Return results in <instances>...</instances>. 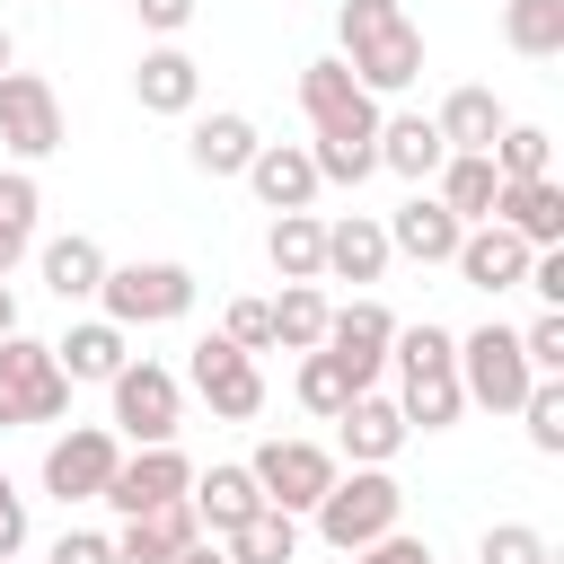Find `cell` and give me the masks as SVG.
<instances>
[{"instance_id":"6da1fadb","label":"cell","mask_w":564,"mask_h":564,"mask_svg":"<svg viewBox=\"0 0 564 564\" xmlns=\"http://www.w3.org/2000/svg\"><path fill=\"white\" fill-rule=\"evenodd\" d=\"M300 106H308V159H317V185H361L379 167V97L344 70V53L308 62L300 70Z\"/></svg>"},{"instance_id":"7a4b0ae2","label":"cell","mask_w":564,"mask_h":564,"mask_svg":"<svg viewBox=\"0 0 564 564\" xmlns=\"http://www.w3.org/2000/svg\"><path fill=\"white\" fill-rule=\"evenodd\" d=\"M335 35H344V70L370 97H397V88L423 79V26L397 0H344L335 9Z\"/></svg>"},{"instance_id":"3957f363","label":"cell","mask_w":564,"mask_h":564,"mask_svg":"<svg viewBox=\"0 0 564 564\" xmlns=\"http://www.w3.org/2000/svg\"><path fill=\"white\" fill-rule=\"evenodd\" d=\"M388 361H397V414H405V432L423 423V432H449L458 414H467V397H458V335L449 326H397V344H388Z\"/></svg>"},{"instance_id":"277c9868","label":"cell","mask_w":564,"mask_h":564,"mask_svg":"<svg viewBox=\"0 0 564 564\" xmlns=\"http://www.w3.org/2000/svg\"><path fill=\"white\" fill-rule=\"evenodd\" d=\"M308 520H317V538H326L335 555H361L370 538H388V529L405 520V494H397L388 467H352V476L326 485V502H317Z\"/></svg>"},{"instance_id":"5b68a950","label":"cell","mask_w":564,"mask_h":564,"mask_svg":"<svg viewBox=\"0 0 564 564\" xmlns=\"http://www.w3.org/2000/svg\"><path fill=\"white\" fill-rule=\"evenodd\" d=\"M97 300H106V326H176L185 308H194V273L185 264H167V256H150V264H106V282H97Z\"/></svg>"},{"instance_id":"8992f818","label":"cell","mask_w":564,"mask_h":564,"mask_svg":"<svg viewBox=\"0 0 564 564\" xmlns=\"http://www.w3.org/2000/svg\"><path fill=\"white\" fill-rule=\"evenodd\" d=\"M529 388H538V370H529V352H520L511 326H476V335H458V397H467V405H485V414H520Z\"/></svg>"},{"instance_id":"52a82bcc","label":"cell","mask_w":564,"mask_h":564,"mask_svg":"<svg viewBox=\"0 0 564 564\" xmlns=\"http://www.w3.org/2000/svg\"><path fill=\"white\" fill-rule=\"evenodd\" d=\"M115 441H132V449H167L176 441V414H185V388H176V370L167 361H123L115 379Z\"/></svg>"},{"instance_id":"ba28073f","label":"cell","mask_w":564,"mask_h":564,"mask_svg":"<svg viewBox=\"0 0 564 564\" xmlns=\"http://www.w3.org/2000/svg\"><path fill=\"white\" fill-rule=\"evenodd\" d=\"M62 414H70V379H62L53 344L9 335V344H0V432H18V423H62Z\"/></svg>"},{"instance_id":"9c48e42d","label":"cell","mask_w":564,"mask_h":564,"mask_svg":"<svg viewBox=\"0 0 564 564\" xmlns=\"http://www.w3.org/2000/svg\"><path fill=\"white\" fill-rule=\"evenodd\" d=\"M247 476H256V494H264L273 511L300 520V511L326 502V485H335V449H317V441H256Z\"/></svg>"},{"instance_id":"30bf717a","label":"cell","mask_w":564,"mask_h":564,"mask_svg":"<svg viewBox=\"0 0 564 564\" xmlns=\"http://www.w3.org/2000/svg\"><path fill=\"white\" fill-rule=\"evenodd\" d=\"M185 379H194V397H203L220 423H256V414H264V370H256V352H238L229 335H203L194 361H185Z\"/></svg>"},{"instance_id":"8fae6325","label":"cell","mask_w":564,"mask_h":564,"mask_svg":"<svg viewBox=\"0 0 564 564\" xmlns=\"http://www.w3.org/2000/svg\"><path fill=\"white\" fill-rule=\"evenodd\" d=\"M0 150L9 159H53L62 150V97L35 70H0Z\"/></svg>"},{"instance_id":"7c38bea8","label":"cell","mask_w":564,"mask_h":564,"mask_svg":"<svg viewBox=\"0 0 564 564\" xmlns=\"http://www.w3.org/2000/svg\"><path fill=\"white\" fill-rule=\"evenodd\" d=\"M115 458H123V441H115L106 423H70V432L44 449V494H53V502H97L106 476H115Z\"/></svg>"},{"instance_id":"4fadbf2b","label":"cell","mask_w":564,"mask_h":564,"mask_svg":"<svg viewBox=\"0 0 564 564\" xmlns=\"http://www.w3.org/2000/svg\"><path fill=\"white\" fill-rule=\"evenodd\" d=\"M185 494H194V458L167 441V449H132V458H115V476H106V494H97V502H115L123 520H141V511L185 502Z\"/></svg>"},{"instance_id":"5bb4252c","label":"cell","mask_w":564,"mask_h":564,"mask_svg":"<svg viewBox=\"0 0 564 564\" xmlns=\"http://www.w3.org/2000/svg\"><path fill=\"white\" fill-rule=\"evenodd\" d=\"M388 344H397V317H388L379 300H352V308H335V317H326V344H317V352H335V361H344V379H352V388H370V379L388 370Z\"/></svg>"},{"instance_id":"9a60e30c","label":"cell","mask_w":564,"mask_h":564,"mask_svg":"<svg viewBox=\"0 0 564 564\" xmlns=\"http://www.w3.org/2000/svg\"><path fill=\"white\" fill-rule=\"evenodd\" d=\"M529 256H538V247H520L502 220H476V229L458 238V256H449V264H458V282H467V291H520V282H529Z\"/></svg>"},{"instance_id":"2e32d148","label":"cell","mask_w":564,"mask_h":564,"mask_svg":"<svg viewBox=\"0 0 564 564\" xmlns=\"http://www.w3.org/2000/svg\"><path fill=\"white\" fill-rule=\"evenodd\" d=\"M132 97H141V115H194L203 106V62L185 44H150L141 70H132Z\"/></svg>"},{"instance_id":"e0dca14e","label":"cell","mask_w":564,"mask_h":564,"mask_svg":"<svg viewBox=\"0 0 564 564\" xmlns=\"http://www.w3.org/2000/svg\"><path fill=\"white\" fill-rule=\"evenodd\" d=\"M247 185H256L264 212H308V203H317V159H308L300 141H256Z\"/></svg>"},{"instance_id":"ac0fdd59","label":"cell","mask_w":564,"mask_h":564,"mask_svg":"<svg viewBox=\"0 0 564 564\" xmlns=\"http://www.w3.org/2000/svg\"><path fill=\"white\" fill-rule=\"evenodd\" d=\"M379 229H388V256H414V264H449V256H458V238H467V229H458V220H449L423 185H414V194H405Z\"/></svg>"},{"instance_id":"d6986e66","label":"cell","mask_w":564,"mask_h":564,"mask_svg":"<svg viewBox=\"0 0 564 564\" xmlns=\"http://www.w3.org/2000/svg\"><path fill=\"white\" fill-rule=\"evenodd\" d=\"M194 538H203L194 502H159V511H141V520H123V538H106V546H115V564H176Z\"/></svg>"},{"instance_id":"ffe728a7","label":"cell","mask_w":564,"mask_h":564,"mask_svg":"<svg viewBox=\"0 0 564 564\" xmlns=\"http://www.w3.org/2000/svg\"><path fill=\"white\" fill-rule=\"evenodd\" d=\"M494 220H502L520 247H564V185H555V176L502 185V194H494Z\"/></svg>"},{"instance_id":"44dd1931","label":"cell","mask_w":564,"mask_h":564,"mask_svg":"<svg viewBox=\"0 0 564 564\" xmlns=\"http://www.w3.org/2000/svg\"><path fill=\"white\" fill-rule=\"evenodd\" d=\"M335 423H344V458H352V467H388V458L405 449V414H397V397H379V388H361Z\"/></svg>"},{"instance_id":"7402d4cb","label":"cell","mask_w":564,"mask_h":564,"mask_svg":"<svg viewBox=\"0 0 564 564\" xmlns=\"http://www.w3.org/2000/svg\"><path fill=\"white\" fill-rule=\"evenodd\" d=\"M502 123H511V115H502V97H494V88H476V79H467V88H449V97H441V115H432L441 150H476V159L502 141Z\"/></svg>"},{"instance_id":"603a6c76","label":"cell","mask_w":564,"mask_h":564,"mask_svg":"<svg viewBox=\"0 0 564 564\" xmlns=\"http://www.w3.org/2000/svg\"><path fill=\"white\" fill-rule=\"evenodd\" d=\"M185 159H194L203 176H247V159H256V123H247L238 106H212V115H194V132H185Z\"/></svg>"},{"instance_id":"cb8c5ba5","label":"cell","mask_w":564,"mask_h":564,"mask_svg":"<svg viewBox=\"0 0 564 564\" xmlns=\"http://www.w3.org/2000/svg\"><path fill=\"white\" fill-rule=\"evenodd\" d=\"M494 194H502L494 159H476V150H449V159H441V185H432V203H441V212H449L458 229L494 220Z\"/></svg>"},{"instance_id":"d4e9b609","label":"cell","mask_w":564,"mask_h":564,"mask_svg":"<svg viewBox=\"0 0 564 564\" xmlns=\"http://www.w3.org/2000/svg\"><path fill=\"white\" fill-rule=\"evenodd\" d=\"M185 502H194L203 538H229L238 520H256V511H264V494H256V476H247V467H203Z\"/></svg>"},{"instance_id":"484cf974","label":"cell","mask_w":564,"mask_h":564,"mask_svg":"<svg viewBox=\"0 0 564 564\" xmlns=\"http://www.w3.org/2000/svg\"><path fill=\"white\" fill-rule=\"evenodd\" d=\"M441 132H432V115H379V167H397L405 185H432L441 176Z\"/></svg>"},{"instance_id":"4316f807","label":"cell","mask_w":564,"mask_h":564,"mask_svg":"<svg viewBox=\"0 0 564 564\" xmlns=\"http://www.w3.org/2000/svg\"><path fill=\"white\" fill-rule=\"evenodd\" d=\"M264 256H273L282 282H326V220H317V212H273Z\"/></svg>"},{"instance_id":"83f0119b","label":"cell","mask_w":564,"mask_h":564,"mask_svg":"<svg viewBox=\"0 0 564 564\" xmlns=\"http://www.w3.org/2000/svg\"><path fill=\"white\" fill-rule=\"evenodd\" d=\"M326 273H335V282H379V273H388V229H379L370 212L326 220Z\"/></svg>"},{"instance_id":"f1b7e54d","label":"cell","mask_w":564,"mask_h":564,"mask_svg":"<svg viewBox=\"0 0 564 564\" xmlns=\"http://www.w3.org/2000/svg\"><path fill=\"white\" fill-rule=\"evenodd\" d=\"M35 264H44V291H53L62 308H70V300H97V282H106V247L79 238V229H70V238H44Z\"/></svg>"},{"instance_id":"f546056e","label":"cell","mask_w":564,"mask_h":564,"mask_svg":"<svg viewBox=\"0 0 564 564\" xmlns=\"http://www.w3.org/2000/svg\"><path fill=\"white\" fill-rule=\"evenodd\" d=\"M53 361H62V379H115L132 352H123V326H106V317H79V326L53 344Z\"/></svg>"},{"instance_id":"4dcf8cb0","label":"cell","mask_w":564,"mask_h":564,"mask_svg":"<svg viewBox=\"0 0 564 564\" xmlns=\"http://www.w3.org/2000/svg\"><path fill=\"white\" fill-rule=\"evenodd\" d=\"M35 212H44L35 176H26V167H0V282L26 264V247H35Z\"/></svg>"},{"instance_id":"1f68e13d","label":"cell","mask_w":564,"mask_h":564,"mask_svg":"<svg viewBox=\"0 0 564 564\" xmlns=\"http://www.w3.org/2000/svg\"><path fill=\"white\" fill-rule=\"evenodd\" d=\"M264 308H273V344H282V352H317V344H326V317H335V308H326L317 282H282V300H264Z\"/></svg>"},{"instance_id":"d6a6232c","label":"cell","mask_w":564,"mask_h":564,"mask_svg":"<svg viewBox=\"0 0 564 564\" xmlns=\"http://www.w3.org/2000/svg\"><path fill=\"white\" fill-rule=\"evenodd\" d=\"M220 555H229V564H291V555H300V520L264 502L256 520H238V529L220 538Z\"/></svg>"},{"instance_id":"836d02e7","label":"cell","mask_w":564,"mask_h":564,"mask_svg":"<svg viewBox=\"0 0 564 564\" xmlns=\"http://www.w3.org/2000/svg\"><path fill=\"white\" fill-rule=\"evenodd\" d=\"M502 35H511V53L555 62L564 53V0H502Z\"/></svg>"},{"instance_id":"e575fe53","label":"cell","mask_w":564,"mask_h":564,"mask_svg":"<svg viewBox=\"0 0 564 564\" xmlns=\"http://www.w3.org/2000/svg\"><path fill=\"white\" fill-rule=\"evenodd\" d=\"M485 159H494V176H502V185H529V176H555V141H546L538 123H502V141H494Z\"/></svg>"},{"instance_id":"d590c367","label":"cell","mask_w":564,"mask_h":564,"mask_svg":"<svg viewBox=\"0 0 564 564\" xmlns=\"http://www.w3.org/2000/svg\"><path fill=\"white\" fill-rule=\"evenodd\" d=\"M352 397H361V388L344 379V361H335V352H300V405H308V414H326V423H335Z\"/></svg>"},{"instance_id":"8d00e7d4","label":"cell","mask_w":564,"mask_h":564,"mask_svg":"<svg viewBox=\"0 0 564 564\" xmlns=\"http://www.w3.org/2000/svg\"><path fill=\"white\" fill-rule=\"evenodd\" d=\"M520 423H529V449L538 458H564V379H538L520 397Z\"/></svg>"},{"instance_id":"74e56055","label":"cell","mask_w":564,"mask_h":564,"mask_svg":"<svg viewBox=\"0 0 564 564\" xmlns=\"http://www.w3.org/2000/svg\"><path fill=\"white\" fill-rule=\"evenodd\" d=\"M476 564H555V555H546V538H538L529 520H494V529L476 538Z\"/></svg>"},{"instance_id":"f35d334b","label":"cell","mask_w":564,"mask_h":564,"mask_svg":"<svg viewBox=\"0 0 564 564\" xmlns=\"http://www.w3.org/2000/svg\"><path fill=\"white\" fill-rule=\"evenodd\" d=\"M520 352H529L538 379H564V308H538V317L520 326Z\"/></svg>"},{"instance_id":"ab89813d","label":"cell","mask_w":564,"mask_h":564,"mask_svg":"<svg viewBox=\"0 0 564 564\" xmlns=\"http://www.w3.org/2000/svg\"><path fill=\"white\" fill-rule=\"evenodd\" d=\"M220 335H229L238 352H273V308H264V300H229Z\"/></svg>"},{"instance_id":"60d3db41","label":"cell","mask_w":564,"mask_h":564,"mask_svg":"<svg viewBox=\"0 0 564 564\" xmlns=\"http://www.w3.org/2000/svg\"><path fill=\"white\" fill-rule=\"evenodd\" d=\"M44 564H115V546H106V538H97V529H62V538H53V555H44Z\"/></svg>"},{"instance_id":"b9f144b4","label":"cell","mask_w":564,"mask_h":564,"mask_svg":"<svg viewBox=\"0 0 564 564\" xmlns=\"http://www.w3.org/2000/svg\"><path fill=\"white\" fill-rule=\"evenodd\" d=\"M352 564H432V546H423V538H405V529H388V538H370Z\"/></svg>"},{"instance_id":"7bdbcfd3","label":"cell","mask_w":564,"mask_h":564,"mask_svg":"<svg viewBox=\"0 0 564 564\" xmlns=\"http://www.w3.org/2000/svg\"><path fill=\"white\" fill-rule=\"evenodd\" d=\"M18 546H26V494L0 476V564H18Z\"/></svg>"},{"instance_id":"ee69618b","label":"cell","mask_w":564,"mask_h":564,"mask_svg":"<svg viewBox=\"0 0 564 564\" xmlns=\"http://www.w3.org/2000/svg\"><path fill=\"white\" fill-rule=\"evenodd\" d=\"M529 291H538L546 308H564V247H538V256H529Z\"/></svg>"},{"instance_id":"f6af8a7d","label":"cell","mask_w":564,"mask_h":564,"mask_svg":"<svg viewBox=\"0 0 564 564\" xmlns=\"http://www.w3.org/2000/svg\"><path fill=\"white\" fill-rule=\"evenodd\" d=\"M132 9H141V26H150V35H176V26L194 18V0H132Z\"/></svg>"},{"instance_id":"bcb514c9","label":"cell","mask_w":564,"mask_h":564,"mask_svg":"<svg viewBox=\"0 0 564 564\" xmlns=\"http://www.w3.org/2000/svg\"><path fill=\"white\" fill-rule=\"evenodd\" d=\"M176 564H229V555H220V538H194V546H185Z\"/></svg>"},{"instance_id":"7dc6e473","label":"cell","mask_w":564,"mask_h":564,"mask_svg":"<svg viewBox=\"0 0 564 564\" xmlns=\"http://www.w3.org/2000/svg\"><path fill=\"white\" fill-rule=\"evenodd\" d=\"M9 335H18V291L0 282V344H9Z\"/></svg>"},{"instance_id":"c3c4849f","label":"cell","mask_w":564,"mask_h":564,"mask_svg":"<svg viewBox=\"0 0 564 564\" xmlns=\"http://www.w3.org/2000/svg\"><path fill=\"white\" fill-rule=\"evenodd\" d=\"M9 62H18V44H9V26H0V70H9Z\"/></svg>"},{"instance_id":"681fc988","label":"cell","mask_w":564,"mask_h":564,"mask_svg":"<svg viewBox=\"0 0 564 564\" xmlns=\"http://www.w3.org/2000/svg\"><path fill=\"white\" fill-rule=\"evenodd\" d=\"M432 564H441V555H432Z\"/></svg>"}]
</instances>
